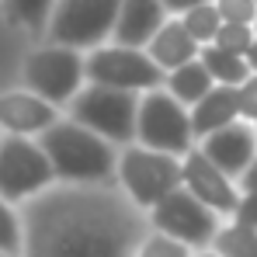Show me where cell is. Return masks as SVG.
<instances>
[{
  "label": "cell",
  "instance_id": "5",
  "mask_svg": "<svg viewBox=\"0 0 257 257\" xmlns=\"http://www.w3.org/2000/svg\"><path fill=\"white\" fill-rule=\"evenodd\" d=\"M21 80L25 90L39 94L52 108H70L73 97L87 87V52L42 42L25 56Z\"/></svg>",
  "mask_w": 257,
  "mask_h": 257
},
{
  "label": "cell",
  "instance_id": "32",
  "mask_svg": "<svg viewBox=\"0 0 257 257\" xmlns=\"http://www.w3.org/2000/svg\"><path fill=\"white\" fill-rule=\"evenodd\" d=\"M254 132H257V122H254Z\"/></svg>",
  "mask_w": 257,
  "mask_h": 257
},
{
  "label": "cell",
  "instance_id": "7",
  "mask_svg": "<svg viewBox=\"0 0 257 257\" xmlns=\"http://www.w3.org/2000/svg\"><path fill=\"white\" fill-rule=\"evenodd\" d=\"M136 143L157 153H167L184 160L198 143L191 132V108H184L171 90H150L139 97V122H136Z\"/></svg>",
  "mask_w": 257,
  "mask_h": 257
},
{
  "label": "cell",
  "instance_id": "8",
  "mask_svg": "<svg viewBox=\"0 0 257 257\" xmlns=\"http://www.w3.org/2000/svg\"><path fill=\"white\" fill-rule=\"evenodd\" d=\"M56 171L39 146V139L4 136L0 139V198L11 205H25L35 195L56 188Z\"/></svg>",
  "mask_w": 257,
  "mask_h": 257
},
{
  "label": "cell",
  "instance_id": "12",
  "mask_svg": "<svg viewBox=\"0 0 257 257\" xmlns=\"http://www.w3.org/2000/svg\"><path fill=\"white\" fill-rule=\"evenodd\" d=\"M63 118L66 115H59V108H52L49 101H42L32 90H4L0 94V128H4V136L39 139Z\"/></svg>",
  "mask_w": 257,
  "mask_h": 257
},
{
  "label": "cell",
  "instance_id": "19",
  "mask_svg": "<svg viewBox=\"0 0 257 257\" xmlns=\"http://www.w3.org/2000/svg\"><path fill=\"white\" fill-rule=\"evenodd\" d=\"M56 4L59 0H4V18H7V25L25 28V32L45 39V28L52 21Z\"/></svg>",
  "mask_w": 257,
  "mask_h": 257
},
{
  "label": "cell",
  "instance_id": "4",
  "mask_svg": "<svg viewBox=\"0 0 257 257\" xmlns=\"http://www.w3.org/2000/svg\"><path fill=\"white\" fill-rule=\"evenodd\" d=\"M139 97L132 90H115V87L87 84L73 104L66 108V118L77 125L90 128L94 136L108 139L111 146L125 150L136 143V122H139Z\"/></svg>",
  "mask_w": 257,
  "mask_h": 257
},
{
  "label": "cell",
  "instance_id": "28",
  "mask_svg": "<svg viewBox=\"0 0 257 257\" xmlns=\"http://www.w3.org/2000/svg\"><path fill=\"white\" fill-rule=\"evenodd\" d=\"M236 188H240V195H254L257 198V160L243 171V177L236 181Z\"/></svg>",
  "mask_w": 257,
  "mask_h": 257
},
{
  "label": "cell",
  "instance_id": "23",
  "mask_svg": "<svg viewBox=\"0 0 257 257\" xmlns=\"http://www.w3.org/2000/svg\"><path fill=\"white\" fill-rule=\"evenodd\" d=\"M254 42H257L254 25H222L212 45L222 49V52H233V56H243V59H247V52H250Z\"/></svg>",
  "mask_w": 257,
  "mask_h": 257
},
{
  "label": "cell",
  "instance_id": "1",
  "mask_svg": "<svg viewBox=\"0 0 257 257\" xmlns=\"http://www.w3.org/2000/svg\"><path fill=\"white\" fill-rule=\"evenodd\" d=\"M21 257H136L153 233L150 215L111 188L56 184L21 205Z\"/></svg>",
  "mask_w": 257,
  "mask_h": 257
},
{
  "label": "cell",
  "instance_id": "14",
  "mask_svg": "<svg viewBox=\"0 0 257 257\" xmlns=\"http://www.w3.org/2000/svg\"><path fill=\"white\" fill-rule=\"evenodd\" d=\"M167 21H171V14H167L164 0H122L111 42L125 45V49H146Z\"/></svg>",
  "mask_w": 257,
  "mask_h": 257
},
{
  "label": "cell",
  "instance_id": "3",
  "mask_svg": "<svg viewBox=\"0 0 257 257\" xmlns=\"http://www.w3.org/2000/svg\"><path fill=\"white\" fill-rule=\"evenodd\" d=\"M118 188L139 212H153L171 191L184 188V160L132 143L118 150Z\"/></svg>",
  "mask_w": 257,
  "mask_h": 257
},
{
  "label": "cell",
  "instance_id": "22",
  "mask_svg": "<svg viewBox=\"0 0 257 257\" xmlns=\"http://www.w3.org/2000/svg\"><path fill=\"white\" fill-rule=\"evenodd\" d=\"M21 250H25V229H21V212H14V205L0 198V254L21 257Z\"/></svg>",
  "mask_w": 257,
  "mask_h": 257
},
{
  "label": "cell",
  "instance_id": "33",
  "mask_svg": "<svg viewBox=\"0 0 257 257\" xmlns=\"http://www.w3.org/2000/svg\"><path fill=\"white\" fill-rule=\"evenodd\" d=\"M254 32H257V25H254Z\"/></svg>",
  "mask_w": 257,
  "mask_h": 257
},
{
  "label": "cell",
  "instance_id": "27",
  "mask_svg": "<svg viewBox=\"0 0 257 257\" xmlns=\"http://www.w3.org/2000/svg\"><path fill=\"white\" fill-rule=\"evenodd\" d=\"M202 4H215V0H164L171 18H181V14H188L191 7H202Z\"/></svg>",
  "mask_w": 257,
  "mask_h": 257
},
{
  "label": "cell",
  "instance_id": "9",
  "mask_svg": "<svg viewBox=\"0 0 257 257\" xmlns=\"http://www.w3.org/2000/svg\"><path fill=\"white\" fill-rule=\"evenodd\" d=\"M87 84L132 90V94H150L167 84V73L150 59L146 49H125V45H101L87 52Z\"/></svg>",
  "mask_w": 257,
  "mask_h": 257
},
{
  "label": "cell",
  "instance_id": "25",
  "mask_svg": "<svg viewBox=\"0 0 257 257\" xmlns=\"http://www.w3.org/2000/svg\"><path fill=\"white\" fill-rule=\"evenodd\" d=\"M222 25H257V0H215Z\"/></svg>",
  "mask_w": 257,
  "mask_h": 257
},
{
  "label": "cell",
  "instance_id": "24",
  "mask_svg": "<svg viewBox=\"0 0 257 257\" xmlns=\"http://www.w3.org/2000/svg\"><path fill=\"white\" fill-rule=\"evenodd\" d=\"M136 257H195V250L184 247V243H177V240H171V236H164V233H150L139 243Z\"/></svg>",
  "mask_w": 257,
  "mask_h": 257
},
{
  "label": "cell",
  "instance_id": "21",
  "mask_svg": "<svg viewBox=\"0 0 257 257\" xmlns=\"http://www.w3.org/2000/svg\"><path fill=\"white\" fill-rule=\"evenodd\" d=\"M181 25L188 28V35L202 45H212L219 28H222V18H219V7L215 4H202V7H191L188 14H181Z\"/></svg>",
  "mask_w": 257,
  "mask_h": 257
},
{
  "label": "cell",
  "instance_id": "20",
  "mask_svg": "<svg viewBox=\"0 0 257 257\" xmlns=\"http://www.w3.org/2000/svg\"><path fill=\"white\" fill-rule=\"evenodd\" d=\"M212 250L219 257H257V229L229 219L222 222L219 236L212 240Z\"/></svg>",
  "mask_w": 257,
  "mask_h": 257
},
{
  "label": "cell",
  "instance_id": "13",
  "mask_svg": "<svg viewBox=\"0 0 257 257\" xmlns=\"http://www.w3.org/2000/svg\"><path fill=\"white\" fill-rule=\"evenodd\" d=\"M198 150H202L226 177L240 181L243 171L257 160V132H254L250 122L240 118V122L226 125L222 132H212L209 139H202Z\"/></svg>",
  "mask_w": 257,
  "mask_h": 257
},
{
  "label": "cell",
  "instance_id": "2",
  "mask_svg": "<svg viewBox=\"0 0 257 257\" xmlns=\"http://www.w3.org/2000/svg\"><path fill=\"white\" fill-rule=\"evenodd\" d=\"M56 181L77 184V188H111L118 184V146L94 136L90 128L77 125L70 118L56 122L45 136H39Z\"/></svg>",
  "mask_w": 257,
  "mask_h": 257
},
{
  "label": "cell",
  "instance_id": "10",
  "mask_svg": "<svg viewBox=\"0 0 257 257\" xmlns=\"http://www.w3.org/2000/svg\"><path fill=\"white\" fill-rule=\"evenodd\" d=\"M150 226H153V233H164L198 254V250H212V240L222 229V219L209 205H202L188 188H177L150 212Z\"/></svg>",
  "mask_w": 257,
  "mask_h": 257
},
{
  "label": "cell",
  "instance_id": "6",
  "mask_svg": "<svg viewBox=\"0 0 257 257\" xmlns=\"http://www.w3.org/2000/svg\"><path fill=\"white\" fill-rule=\"evenodd\" d=\"M122 0H59L45 28V42L94 52L111 42Z\"/></svg>",
  "mask_w": 257,
  "mask_h": 257
},
{
  "label": "cell",
  "instance_id": "18",
  "mask_svg": "<svg viewBox=\"0 0 257 257\" xmlns=\"http://www.w3.org/2000/svg\"><path fill=\"white\" fill-rule=\"evenodd\" d=\"M198 59L205 63V70L215 80V87H243L250 80V63L243 56H233V52L215 49V45H205L198 52Z\"/></svg>",
  "mask_w": 257,
  "mask_h": 257
},
{
  "label": "cell",
  "instance_id": "11",
  "mask_svg": "<svg viewBox=\"0 0 257 257\" xmlns=\"http://www.w3.org/2000/svg\"><path fill=\"white\" fill-rule=\"evenodd\" d=\"M184 188L202 205H209L222 222H229L236 215V209H240V188H236V181L226 177L198 146L184 157Z\"/></svg>",
  "mask_w": 257,
  "mask_h": 257
},
{
  "label": "cell",
  "instance_id": "17",
  "mask_svg": "<svg viewBox=\"0 0 257 257\" xmlns=\"http://www.w3.org/2000/svg\"><path fill=\"white\" fill-rule=\"evenodd\" d=\"M212 87H215V80L209 77L205 63H202V59H195V63H188V66H181V70L167 73L164 90H171V97H177L184 108H195L205 94H212Z\"/></svg>",
  "mask_w": 257,
  "mask_h": 257
},
{
  "label": "cell",
  "instance_id": "30",
  "mask_svg": "<svg viewBox=\"0 0 257 257\" xmlns=\"http://www.w3.org/2000/svg\"><path fill=\"white\" fill-rule=\"evenodd\" d=\"M195 257H219V254H215V250H198Z\"/></svg>",
  "mask_w": 257,
  "mask_h": 257
},
{
  "label": "cell",
  "instance_id": "31",
  "mask_svg": "<svg viewBox=\"0 0 257 257\" xmlns=\"http://www.w3.org/2000/svg\"><path fill=\"white\" fill-rule=\"evenodd\" d=\"M0 257H11V254H0Z\"/></svg>",
  "mask_w": 257,
  "mask_h": 257
},
{
  "label": "cell",
  "instance_id": "15",
  "mask_svg": "<svg viewBox=\"0 0 257 257\" xmlns=\"http://www.w3.org/2000/svg\"><path fill=\"white\" fill-rule=\"evenodd\" d=\"M240 122V87H212L195 108H191V132L195 143L209 139L212 132H222L226 125Z\"/></svg>",
  "mask_w": 257,
  "mask_h": 257
},
{
  "label": "cell",
  "instance_id": "16",
  "mask_svg": "<svg viewBox=\"0 0 257 257\" xmlns=\"http://www.w3.org/2000/svg\"><path fill=\"white\" fill-rule=\"evenodd\" d=\"M146 52H150V59H153L164 73H174V70L195 63L198 52H202V45L188 35V28L181 25V18H171V21L157 32V39L146 45Z\"/></svg>",
  "mask_w": 257,
  "mask_h": 257
},
{
  "label": "cell",
  "instance_id": "29",
  "mask_svg": "<svg viewBox=\"0 0 257 257\" xmlns=\"http://www.w3.org/2000/svg\"><path fill=\"white\" fill-rule=\"evenodd\" d=\"M247 63H250V73H257V42L250 45V52H247Z\"/></svg>",
  "mask_w": 257,
  "mask_h": 257
},
{
  "label": "cell",
  "instance_id": "26",
  "mask_svg": "<svg viewBox=\"0 0 257 257\" xmlns=\"http://www.w3.org/2000/svg\"><path fill=\"white\" fill-rule=\"evenodd\" d=\"M240 118L243 122H257V73H250V80L240 87Z\"/></svg>",
  "mask_w": 257,
  "mask_h": 257
}]
</instances>
